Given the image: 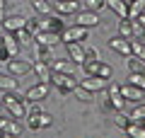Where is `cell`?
Wrapping results in <instances>:
<instances>
[{
    "label": "cell",
    "instance_id": "f35d334b",
    "mask_svg": "<svg viewBox=\"0 0 145 138\" xmlns=\"http://www.w3.org/2000/svg\"><path fill=\"white\" fill-rule=\"evenodd\" d=\"M85 61H99V51L94 46H87L85 49Z\"/></svg>",
    "mask_w": 145,
    "mask_h": 138
},
{
    "label": "cell",
    "instance_id": "3957f363",
    "mask_svg": "<svg viewBox=\"0 0 145 138\" xmlns=\"http://www.w3.org/2000/svg\"><path fill=\"white\" fill-rule=\"evenodd\" d=\"M0 131L5 133L7 138H17L22 133V124L17 121L15 116H5V114H0Z\"/></svg>",
    "mask_w": 145,
    "mask_h": 138
},
{
    "label": "cell",
    "instance_id": "484cf974",
    "mask_svg": "<svg viewBox=\"0 0 145 138\" xmlns=\"http://www.w3.org/2000/svg\"><path fill=\"white\" fill-rule=\"evenodd\" d=\"M123 131H126V136H128V138H145V128L138 126L135 121H128V126H126Z\"/></svg>",
    "mask_w": 145,
    "mask_h": 138
},
{
    "label": "cell",
    "instance_id": "5b68a950",
    "mask_svg": "<svg viewBox=\"0 0 145 138\" xmlns=\"http://www.w3.org/2000/svg\"><path fill=\"white\" fill-rule=\"evenodd\" d=\"M87 32L89 29H85V27H80V24H72V27H65V29L61 32V41L63 44H68V41H85L87 39Z\"/></svg>",
    "mask_w": 145,
    "mask_h": 138
},
{
    "label": "cell",
    "instance_id": "8992f818",
    "mask_svg": "<svg viewBox=\"0 0 145 138\" xmlns=\"http://www.w3.org/2000/svg\"><path fill=\"white\" fill-rule=\"evenodd\" d=\"M39 24H41L44 32H56V34H61L65 27H63V17L56 15V12H51V15H44L41 20H39Z\"/></svg>",
    "mask_w": 145,
    "mask_h": 138
},
{
    "label": "cell",
    "instance_id": "d4e9b609",
    "mask_svg": "<svg viewBox=\"0 0 145 138\" xmlns=\"http://www.w3.org/2000/svg\"><path fill=\"white\" fill-rule=\"evenodd\" d=\"M31 7H34V10L36 12H39V15H51V12H53V5H51V3H48V0H31Z\"/></svg>",
    "mask_w": 145,
    "mask_h": 138
},
{
    "label": "cell",
    "instance_id": "30bf717a",
    "mask_svg": "<svg viewBox=\"0 0 145 138\" xmlns=\"http://www.w3.org/2000/svg\"><path fill=\"white\" fill-rule=\"evenodd\" d=\"M119 90H121V97L126 99V102H143L145 99V92L140 90V87H135V85H131V82H126V85H119Z\"/></svg>",
    "mask_w": 145,
    "mask_h": 138
},
{
    "label": "cell",
    "instance_id": "74e56055",
    "mask_svg": "<svg viewBox=\"0 0 145 138\" xmlns=\"http://www.w3.org/2000/svg\"><path fill=\"white\" fill-rule=\"evenodd\" d=\"M51 124H53V116H51V114H46V112L39 114V126H41V128H48Z\"/></svg>",
    "mask_w": 145,
    "mask_h": 138
},
{
    "label": "cell",
    "instance_id": "9c48e42d",
    "mask_svg": "<svg viewBox=\"0 0 145 138\" xmlns=\"http://www.w3.org/2000/svg\"><path fill=\"white\" fill-rule=\"evenodd\" d=\"M31 70V61H22V58H10L7 61V73H10L12 78H20V75H27V73Z\"/></svg>",
    "mask_w": 145,
    "mask_h": 138
},
{
    "label": "cell",
    "instance_id": "d6a6232c",
    "mask_svg": "<svg viewBox=\"0 0 145 138\" xmlns=\"http://www.w3.org/2000/svg\"><path fill=\"white\" fill-rule=\"evenodd\" d=\"M128 121H131V119L123 114V109H121V112H114V126H116V128H121V131H123V128L128 126Z\"/></svg>",
    "mask_w": 145,
    "mask_h": 138
},
{
    "label": "cell",
    "instance_id": "ee69618b",
    "mask_svg": "<svg viewBox=\"0 0 145 138\" xmlns=\"http://www.w3.org/2000/svg\"><path fill=\"white\" fill-rule=\"evenodd\" d=\"M0 34H3V24H0Z\"/></svg>",
    "mask_w": 145,
    "mask_h": 138
},
{
    "label": "cell",
    "instance_id": "52a82bcc",
    "mask_svg": "<svg viewBox=\"0 0 145 138\" xmlns=\"http://www.w3.org/2000/svg\"><path fill=\"white\" fill-rule=\"evenodd\" d=\"M53 12L61 15V17L78 15L80 12V0H56V3H53Z\"/></svg>",
    "mask_w": 145,
    "mask_h": 138
},
{
    "label": "cell",
    "instance_id": "8d00e7d4",
    "mask_svg": "<svg viewBox=\"0 0 145 138\" xmlns=\"http://www.w3.org/2000/svg\"><path fill=\"white\" fill-rule=\"evenodd\" d=\"M128 119H131V121H133V119H145V102H138V104H135Z\"/></svg>",
    "mask_w": 145,
    "mask_h": 138
},
{
    "label": "cell",
    "instance_id": "4dcf8cb0",
    "mask_svg": "<svg viewBox=\"0 0 145 138\" xmlns=\"http://www.w3.org/2000/svg\"><path fill=\"white\" fill-rule=\"evenodd\" d=\"M131 32H133V39H140V41H145V27L140 24L138 20H131Z\"/></svg>",
    "mask_w": 145,
    "mask_h": 138
},
{
    "label": "cell",
    "instance_id": "83f0119b",
    "mask_svg": "<svg viewBox=\"0 0 145 138\" xmlns=\"http://www.w3.org/2000/svg\"><path fill=\"white\" fill-rule=\"evenodd\" d=\"M128 73H145V61H140V58L135 56H128Z\"/></svg>",
    "mask_w": 145,
    "mask_h": 138
},
{
    "label": "cell",
    "instance_id": "9a60e30c",
    "mask_svg": "<svg viewBox=\"0 0 145 138\" xmlns=\"http://www.w3.org/2000/svg\"><path fill=\"white\" fill-rule=\"evenodd\" d=\"M109 49L116 53H121V56H131V39H123V36H111L109 39Z\"/></svg>",
    "mask_w": 145,
    "mask_h": 138
},
{
    "label": "cell",
    "instance_id": "ac0fdd59",
    "mask_svg": "<svg viewBox=\"0 0 145 138\" xmlns=\"http://www.w3.org/2000/svg\"><path fill=\"white\" fill-rule=\"evenodd\" d=\"M31 70L36 73L39 82H51V78H53L51 66H48V63H44V61H34V63H31Z\"/></svg>",
    "mask_w": 145,
    "mask_h": 138
},
{
    "label": "cell",
    "instance_id": "cb8c5ba5",
    "mask_svg": "<svg viewBox=\"0 0 145 138\" xmlns=\"http://www.w3.org/2000/svg\"><path fill=\"white\" fill-rule=\"evenodd\" d=\"M131 56H135V58H140V61H145V41L131 39Z\"/></svg>",
    "mask_w": 145,
    "mask_h": 138
},
{
    "label": "cell",
    "instance_id": "d6986e66",
    "mask_svg": "<svg viewBox=\"0 0 145 138\" xmlns=\"http://www.w3.org/2000/svg\"><path fill=\"white\" fill-rule=\"evenodd\" d=\"M106 7L114 12L119 20H128V3H126V0H106Z\"/></svg>",
    "mask_w": 145,
    "mask_h": 138
},
{
    "label": "cell",
    "instance_id": "f546056e",
    "mask_svg": "<svg viewBox=\"0 0 145 138\" xmlns=\"http://www.w3.org/2000/svg\"><path fill=\"white\" fill-rule=\"evenodd\" d=\"M128 82L145 92V73H128Z\"/></svg>",
    "mask_w": 145,
    "mask_h": 138
},
{
    "label": "cell",
    "instance_id": "e0dca14e",
    "mask_svg": "<svg viewBox=\"0 0 145 138\" xmlns=\"http://www.w3.org/2000/svg\"><path fill=\"white\" fill-rule=\"evenodd\" d=\"M65 49H68V58H70L72 63H78V66L85 63V49H82V44H78V41H68Z\"/></svg>",
    "mask_w": 145,
    "mask_h": 138
},
{
    "label": "cell",
    "instance_id": "4316f807",
    "mask_svg": "<svg viewBox=\"0 0 145 138\" xmlns=\"http://www.w3.org/2000/svg\"><path fill=\"white\" fill-rule=\"evenodd\" d=\"M15 39H17V44H20V46H31V44H34V34H29L27 29L15 32Z\"/></svg>",
    "mask_w": 145,
    "mask_h": 138
},
{
    "label": "cell",
    "instance_id": "7402d4cb",
    "mask_svg": "<svg viewBox=\"0 0 145 138\" xmlns=\"http://www.w3.org/2000/svg\"><path fill=\"white\" fill-rule=\"evenodd\" d=\"M128 3V20H135L145 12V0H126Z\"/></svg>",
    "mask_w": 145,
    "mask_h": 138
},
{
    "label": "cell",
    "instance_id": "2e32d148",
    "mask_svg": "<svg viewBox=\"0 0 145 138\" xmlns=\"http://www.w3.org/2000/svg\"><path fill=\"white\" fill-rule=\"evenodd\" d=\"M0 44H3V49L10 53V58H15L17 53H20V49H22V46L17 44L15 34H10V32H3V34H0Z\"/></svg>",
    "mask_w": 145,
    "mask_h": 138
},
{
    "label": "cell",
    "instance_id": "8fae6325",
    "mask_svg": "<svg viewBox=\"0 0 145 138\" xmlns=\"http://www.w3.org/2000/svg\"><path fill=\"white\" fill-rule=\"evenodd\" d=\"M106 82L109 80H102V78H97V75H85L82 80H80V87H85L87 92H104L106 90Z\"/></svg>",
    "mask_w": 145,
    "mask_h": 138
},
{
    "label": "cell",
    "instance_id": "603a6c76",
    "mask_svg": "<svg viewBox=\"0 0 145 138\" xmlns=\"http://www.w3.org/2000/svg\"><path fill=\"white\" fill-rule=\"evenodd\" d=\"M51 70L53 73H75V68H72V61H63V58H53L51 61Z\"/></svg>",
    "mask_w": 145,
    "mask_h": 138
},
{
    "label": "cell",
    "instance_id": "ab89813d",
    "mask_svg": "<svg viewBox=\"0 0 145 138\" xmlns=\"http://www.w3.org/2000/svg\"><path fill=\"white\" fill-rule=\"evenodd\" d=\"M97 63H99V61H85V63H82L85 75H94V70H97Z\"/></svg>",
    "mask_w": 145,
    "mask_h": 138
},
{
    "label": "cell",
    "instance_id": "b9f144b4",
    "mask_svg": "<svg viewBox=\"0 0 145 138\" xmlns=\"http://www.w3.org/2000/svg\"><path fill=\"white\" fill-rule=\"evenodd\" d=\"M135 20H138V22H140V24H143V27H145V12H143V15H138V17H135Z\"/></svg>",
    "mask_w": 145,
    "mask_h": 138
},
{
    "label": "cell",
    "instance_id": "44dd1931",
    "mask_svg": "<svg viewBox=\"0 0 145 138\" xmlns=\"http://www.w3.org/2000/svg\"><path fill=\"white\" fill-rule=\"evenodd\" d=\"M17 90V80L10 73H0V92H15Z\"/></svg>",
    "mask_w": 145,
    "mask_h": 138
},
{
    "label": "cell",
    "instance_id": "d590c367",
    "mask_svg": "<svg viewBox=\"0 0 145 138\" xmlns=\"http://www.w3.org/2000/svg\"><path fill=\"white\" fill-rule=\"evenodd\" d=\"M72 95H75V97H78L80 99V102H89V99H92V92H87V90H85V87H75V90H72Z\"/></svg>",
    "mask_w": 145,
    "mask_h": 138
},
{
    "label": "cell",
    "instance_id": "ffe728a7",
    "mask_svg": "<svg viewBox=\"0 0 145 138\" xmlns=\"http://www.w3.org/2000/svg\"><path fill=\"white\" fill-rule=\"evenodd\" d=\"M34 41L41 46H56L58 41H61V34H56V32H39V34H34Z\"/></svg>",
    "mask_w": 145,
    "mask_h": 138
},
{
    "label": "cell",
    "instance_id": "f1b7e54d",
    "mask_svg": "<svg viewBox=\"0 0 145 138\" xmlns=\"http://www.w3.org/2000/svg\"><path fill=\"white\" fill-rule=\"evenodd\" d=\"M94 75L102 78V80H111V66H109V63H104V61H99V63H97V70H94Z\"/></svg>",
    "mask_w": 145,
    "mask_h": 138
},
{
    "label": "cell",
    "instance_id": "6da1fadb",
    "mask_svg": "<svg viewBox=\"0 0 145 138\" xmlns=\"http://www.w3.org/2000/svg\"><path fill=\"white\" fill-rule=\"evenodd\" d=\"M3 107H5V112L10 114V116H15L17 121H24V116H27V99L17 97L15 92H5V95H3Z\"/></svg>",
    "mask_w": 145,
    "mask_h": 138
},
{
    "label": "cell",
    "instance_id": "7a4b0ae2",
    "mask_svg": "<svg viewBox=\"0 0 145 138\" xmlns=\"http://www.w3.org/2000/svg\"><path fill=\"white\" fill-rule=\"evenodd\" d=\"M51 85L56 87L61 95H68V92H72L75 87L80 85V78L75 75V73H53Z\"/></svg>",
    "mask_w": 145,
    "mask_h": 138
},
{
    "label": "cell",
    "instance_id": "60d3db41",
    "mask_svg": "<svg viewBox=\"0 0 145 138\" xmlns=\"http://www.w3.org/2000/svg\"><path fill=\"white\" fill-rule=\"evenodd\" d=\"M10 5H12L10 0H0V22L7 17V7H10Z\"/></svg>",
    "mask_w": 145,
    "mask_h": 138
},
{
    "label": "cell",
    "instance_id": "e575fe53",
    "mask_svg": "<svg viewBox=\"0 0 145 138\" xmlns=\"http://www.w3.org/2000/svg\"><path fill=\"white\" fill-rule=\"evenodd\" d=\"M24 29L29 32V34H39V32H41V24H39V17H29V20H27V24H24Z\"/></svg>",
    "mask_w": 145,
    "mask_h": 138
},
{
    "label": "cell",
    "instance_id": "4fadbf2b",
    "mask_svg": "<svg viewBox=\"0 0 145 138\" xmlns=\"http://www.w3.org/2000/svg\"><path fill=\"white\" fill-rule=\"evenodd\" d=\"M31 63L34 61H44V63H48L51 66V61H53V56H51V46H41V44H31V58H29Z\"/></svg>",
    "mask_w": 145,
    "mask_h": 138
},
{
    "label": "cell",
    "instance_id": "836d02e7",
    "mask_svg": "<svg viewBox=\"0 0 145 138\" xmlns=\"http://www.w3.org/2000/svg\"><path fill=\"white\" fill-rule=\"evenodd\" d=\"M85 10H92V12H102L106 7V0H85Z\"/></svg>",
    "mask_w": 145,
    "mask_h": 138
},
{
    "label": "cell",
    "instance_id": "277c9868",
    "mask_svg": "<svg viewBox=\"0 0 145 138\" xmlns=\"http://www.w3.org/2000/svg\"><path fill=\"white\" fill-rule=\"evenodd\" d=\"M48 92H51V82H36L34 87H29L24 92V99L27 102H41L48 97Z\"/></svg>",
    "mask_w": 145,
    "mask_h": 138
},
{
    "label": "cell",
    "instance_id": "5bb4252c",
    "mask_svg": "<svg viewBox=\"0 0 145 138\" xmlns=\"http://www.w3.org/2000/svg\"><path fill=\"white\" fill-rule=\"evenodd\" d=\"M78 24H80V27H85V29H92V27L102 24V17H99V12L82 10V12H78Z\"/></svg>",
    "mask_w": 145,
    "mask_h": 138
},
{
    "label": "cell",
    "instance_id": "7bdbcfd3",
    "mask_svg": "<svg viewBox=\"0 0 145 138\" xmlns=\"http://www.w3.org/2000/svg\"><path fill=\"white\" fill-rule=\"evenodd\" d=\"M133 121L138 124V126H143V128H145V119H133Z\"/></svg>",
    "mask_w": 145,
    "mask_h": 138
},
{
    "label": "cell",
    "instance_id": "7c38bea8",
    "mask_svg": "<svg viewBox=\"0 0 145 138\" xmlns=\"http://www.w3.org/2000/svg\"><path fill=\"white\" fill-rule=\"evenodd\" d=\"M0 24H3V32H10V34H15V32L24 29L27 17H22V15H7L5 20L0 22Z\"/></svg>",
    "mask_w": 145,
    "mask_h": 138
},
{
    "label": "cell",
    "instance_id": "ba28073f",
    "mask_svg": "<svg viewBox=\"0 0 145 138\" xmlns=\"http://www.w3.org/2000/svg\"><path fill=\"white\" fill-rule=\"evenodd\" d=\"M106 97H109V109H114V112H121V109H123L126 99L121 97V90H119L116 82H109L106 85Z\"/></svg>",
    "mask_w": 145,
    "mask_h": 138
},
{
    "label": "cell",
    "instance_id": "1f68e13d",
    "mask_svg": "<svg viewBox=\"0 0 145 138\" xmlns=\"http://www.w3.org/2000/svg\"><path fill=\"white\" fill-rule=\"evenodd\" d=\"M119 36H123V39H133V32H131V20H119Z\"/></svg>",
    "mask_w": 145,
    "mask_h": 138
}]
</instances>
